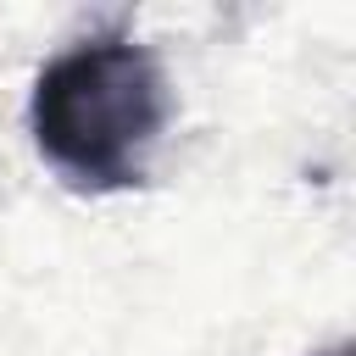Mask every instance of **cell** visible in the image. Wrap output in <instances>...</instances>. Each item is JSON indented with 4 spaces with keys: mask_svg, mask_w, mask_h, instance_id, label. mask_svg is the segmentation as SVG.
<instances>
[{
    "mask_svg": "<svg viewBox=\"0 0 356 356\" xmlns=\"http://www.w3.org/2000/svg\"><path fill=\"white\" fill-rule=\"evenodd\" d=\"M172 117V89L150 44L95 33L50 56L28 95V134L39 156L89 195L145 184V156Z\"/></svg>",
    "mask_w": 356,
    "mask_h": 356,
    "instance_id": "cell-1",
    "label": "cell"
},
{
    "mask_svg": "<svg viewBox=\"0 0 356 356\" xmlns=\"http://www.w3.org/2000/svg\"><path fill=\"white\" fill-rule=\"evenodd\" d=\"M317 356H350V339H339V345H328V350H317Z\"/></svg>",
    "mask_w": 356,
    "mask_h": 356,
    "instance_id": "cell-2",
    "label": "cell"
}]
</instances>
